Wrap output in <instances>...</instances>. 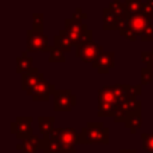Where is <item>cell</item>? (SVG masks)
Here are the masks:
<instances>
[{
    "label": "cell",
    "instance_id": "obj_1",
    "mask_svg": "<svg viewBox=\"0 0 153 153\" xmlns=\"http://www.w3.org/2000/svg\"><path fill=\"white\" fill-rule=\"evenodd\" d=\"M44 149L49 153H76V145H80V133L74 128H54L47 136H43Z\"/></svg>",
    "mask_w": 153,
    "mask_h": 153
},
{
    "label": "cell",
    "instance_id": "obj_2",
    "mask_svg": "<svg viewBox=\"0 0 153 153\" xmlns=\"http://www.w3.org/2000/svg\"><path fill=\"white\" fill-rule=\"evenodd\" d=\"M65 31L74 47H78L93 38V31L87 29L86 23L82 19L74 17L67 18L65 20Z\"/></svg>",
    "mask_w": 153,
    "mask_h": 153
},
{
    "label": "cell",
    "instance_id": "obj_3",
    "mask_svg": "<svg viewBox=\"0 0 153 153\" xmlns=\"http://www.w3.org/2000/svg\"><path fill=\"white\" fill-rule=\"evenodd\" d=\"M109 143V128L103 122H87L80 131V145Z\"/></svg>",
    "mask_w": 153,
    "mask_h": 153
},
{
    "label": "cell",
    "instance_id": "obj_4",
    "mask_svg": "<svg viewBox=\"0 0 153 153\" xmlns=\"http://www.w3.org/2000/svg\"><path fill=\"white\" fill-rule=\"evenodd\" d=\"M152 23L149 18L143 16L142 13L139 14H127V26L120 31V35L129 41H135L137 37L141 36L143 30Z\"/></svg>",
    "mask_w": 153,
    "mask_h": 153
},
{
    "label": "cell",
    "instance_id": "obj_5",
    "mask_svg": "<svg viewBox=\"0 0 153 153\" xmlns=\"http://www.w3.org/2000/svg\"><path fill=\"white\" fill-rule=\"evenodd\" d=\"M104 51V48L93 39L75 47V56L80 57V60L85 63H93L96 59Z\"/></svg>",
    "mask_w": 153,
    "mask_h": 153
},
{
    "label": "cell",
    "instance_id": "obj_6",
    "mask_svg": "<svg viewBox=\"0 0 153 153\" xmlns=\"http://www.w3.org/2000/svg\"><path fill=\"white\" fill-rule=\"evenodd\" d=\"M27 43H26V51H41V53H49L53 47L48 44V36L44 35L42 31H36L33 29L27 30Z\"/></svg>",
    "mask_w": 153,
    "mask_h": 153
},
{
    "label": "cell",
    "instance_id": "obj_7",
    "mask_svg": "<svg viewBox=\"0 0 153 153\" xmlns=\"http://www.w3.org/2000/svg\"><path fill=\"white\" fill-rule=\"evenodd\" d=\"M53 96L55 111H71L76 104V97L71 90H55Z\"/></svg>",
    "mask_w": 153,
    "mask_h": 153
},
{
    "label": "cell",
    "instance_id": "obj_8",
    "mask_svg": "<svg viewBox=\"0 0 153 153\" xmlns=\"http://www.w3.org/2000/svg\"><path fill=\"white\" fill-rule=\"evenodd\" d=\"M55 85L49 82L45 79H42L39 82H37L31 90L26 91L29 96H31L33 102H47L49 100V97L54 94L55 92Z\"/></svg>",
    "mask_w": 153,
    "mask_h": 153
},
{
    "label": "cell",
    "instance_id": "obj_9",
    "mask_svg": "<svg viewBox=\"0 0 153 153\" xmlns=\"http://www.w3.org/2000/svg\"><path fill=\"white\" fill-rule=\"evenodd\" d=\"M32 117L31 116H19L11 123V133L16 135L18 140H23L32 136Z\"/></svg>",
    "mask_w": 153,
    "mask_h": 153
},
{
    "label": "cell",
    "instance_id": "obj_10",
    "mask_svg": "<svg viewBox=\"0 0 153 153\" xmlns=\"http://www.w3.org/2000/svg\"><path fill=\"white\" fill-rule=\"evenodd\" d=\"M115 66V53L114 51H104L102 53L96 61L92 63V67L99 74H108L109 71Z\"/></svg>",
    "mask_w": 153,
    "mask_h": 153
},
{
    "label": "cell",
    "instance_id": "obj_11",
    "mask_svg": "<svg viewBox=\"0 0 153 153\" xmlns=\"http://www.w3.org/2000/svg\"><path fill=\"white\" fill-rule=\"evenodd\" d=\"M16 148L22 153H37L38 149H44V140L39 139L37 135H32L30 137L20 140Z\"/></svg>",
    "mask_w": 153,
    "mask_h": 153
},
{
    "label": "cell",
    "instance_id": "obj_12",
    "mask_svg": "<svg viewBox=\"0 0 153 153\" xmlns=\"http://www.w3.org/2000/svg\"><path fill=\"white\" fill-rule=\"evenodd\" d=\"M42 79H44V74L38 72L37 68H33L30 72H27L25 74H22V90L23 91L31 90Z\"/></svg>",
    "mask_w": 153,
    "mask_h": 153
},
{
    "label": "cell",
    "instance_id": "obj_13",
    "mask_svg": "<svg viewBox=\"0 0 153 153\" xmlns=\"http://www.w3.org/2000/svg\"><path fill=\"white\" fill-rule=\"evenodd\" d=\"M29 51H23L20 56L16 59V72L18 74H25L33 69V59L27 54Z\"/></svg>",
    "mask_w": 153,
    "mask_h": 153
},
{
    "label": "cell",
    "instance_id": "obj_14",
    "mask_svg": "<svg viewBox=\"0 0 153 153\" xmlns=\"http://www.w3.org/2000/svg\"><path fill=\"white\" fill-rule=\"evenodd\" d=\"M54 47L61 49L65 53H68L72 50V48L74 47L71 38L67 36L65 29H61L55 36H54Z\"/></svg>",
    "mask_w": 153,
    "mask_h": 153
},
{
    "label": "cell",
    "instance_id": "obj_15",
    "mask_svg": "<svg viewBox=\"0 0 153 153\" xmlns=\"http://www.w3.org/2000/svg\"><path fill=\"white\" fill-rule=\"evenodd\" d=\"M123 123H124V126L130 130L131 134L136 133V130H137V129L141 127V124H142L141 111H136V112L128 114Z\"/></svg>",
    "mask_w": 153,
    "mask_h": 153
},
{
    "label": "cell",
    "instance_id": "obj_16",
    "mask_svg": "<svg viewBox=\"0 0 153 153\" xmlns=\"http://www.w3.org/2000/svg\"><path fill=\"white\" fill-rule=\"evenodd\" d=\"M37 122H38L39 133L43 136H47L54 129L55 117L54 116H39V117H37Z\"/></svg>",
    "mask_w": 153,
    "mask_h": 153
},
{
    "label": "cell",
    "instance_id": "obj_17",
    "mask_svg": "<svg viewBox=\"0 0 153 153\" xmlns=\"http://www.w3.org/2000/svg\"><path fill=\"white\" fill-rule=\"evenodd\" d=\"M117 16L108 6L103 10V29L104 30H116Z\"/></svg>",
    "mask_w": 153,
    "mask_h": 153
},
{
    "label": "cell",
    "instance_id": "obj_18",
    "mask_svg": "<svg viewBox=\"0 0 153 153\" xmlns=\"http://www.w3.org/2000/svg\"><path fill=\"white\" fill-rule=\"evenodd\" d=\"M109 7L110 10L117 16V18L120 17H124L127 16V7H126V4L124 1L122 0H112L110 4H109Z\"/></svg>",
    "mask_w": 153,
    "mask_h": 153
},
{
    "label": "cell",
    "instance_id": "obj_19",
    "mask_svg": "<svg viewBox=\"0 0 153 153\" xmlns=\"http://www.w3.org/2000/svg\"><path fill=\"white\" fill-rule=\"evenodd\" d=\"M127 12L131 14H139L142 12V7L145 1L143 0H124Z\"/></svg>",
    "mask_w": 153,
    "mask_h": 153
},
{
    "label": "cell",
    "instance_id": "obj_20",
    "mask_svg": "<svg viewBox=\"0 0 153 153\" xmlns=\"http://www.w3.org/2000/svg\"><path fill=\"white\" fill-rule=\"evenodd\" d=\"M48 61L50 63H63L66 61L65 51H62L61 49H59L56 47H53V49L49 51Z\"/></svg>",
    "mask_w": 153,
    "mask_h": 153
},
{
    "label": "cell",
    "instance_id": "obj_21",
    "mask_svg": "<svg viewBox=\"0 0 153 153\" xmlns=\"http://www.w3.org/2000/svg\"><path fill=\"white\" fill-rule=\"evenodd\" d=\"M141 139L142 148L148 153H153V133H142Z\"/></svg>",
    "mask_w": 153,
    "mask_h": 153
},
{
    "label": "cell",
    "instance_id": "obj_22",
    "mask_svg": "<svg viewBox=\"0 0 153 153\" xmlns=\"http://www.w3.org/2000/svg\"><path fill=\"white\" fill-rule=\"evenodd\" d=\"M44 27V14L43 13H33L32 14V29L36 31L43 32Z\"/></svg>",
    "mask_w": 153,
    "mask_h": 153
},
{
    "label": "cell",
    "instance_id": "obj_23",
    "mask_svg": "<svg viewBox=\"0 0 153 153\" xmlns=\"http://www.w3.org/2000/svg\"><path fill=\"white\" fill-rule=\"evenodd\" d=\"M153 81V73L151 71V67L146 66L141 68V84L142 85H148Z\"/></svg>",
    "mask_w": 153,
    "mask_h": 153
},
{
    "label": "cell",
    "instance_id": "obj_24",
    "mask_svg": "<svg viewBox=\"0 0 153 153\" xmlns=\"http://www.w3.org/2000/svg\"><path fill=\"white\" fill-rule=\"evenodd\" d=\"M142 42H153V23H151L140 36Z\"/></svg>",
    "mask_w": 153,
    "mask_h": 153
},
{
    "label": "cell",
    "instance_id": "obj_25",
    "mask_svg": "<svg viewBox=\"0 0 153 153\" xmlns=\"http://www.w3.org/2000/svg\"><path fill=\"white\" fill-rule=\"evenodd\" d=\"M141 61L145 63V66H151L153 63V54L152 51H142L141 53Z\"/></svg>",
    "mask_w": 153,
    "mask_h": 153
},
{
    "label": "cell",
    "instance_id": "obj_26",
    "mask_svg": "<svg viewBox=\"0 0 153 153\" xmlns=\"http://www.w3.org/2000/svg\"><path fill=\"white\" fill-rule=\"evenodd\" d=\"M141 13L152 20V19H153V5H151V4H148V2L145 1L143 7H142V12H141Z\"/></svg>",
    "mask_w": 153,
    "mask_h": 153
},
{
    "label": "cell",
    "instance_id": "obj_27",
    "mask_svg": "<svg viewBox=\"0 0 153 153\" xmlns=\"http://www.w3.org/2000/svg\"><path fill=\"white\" fill-rule=\"evenodd\" d=\"M120 153H136L135 149H121Z\"/></svg>",
    "mask_w": 153,
    "mask_h": 153
},
{
    "label": "cell",
    "instance_id": "obj_28",
    "mask_svg": "<svg viewBox=\"0 0 153 153\" xmlns=\"http://www.w3.org/2000/svg\"><path fill=\"white\" fill-rule=\"evenodd\" d=\"M146 2H148V4H151V5H153V0H146Z\"/></svg>",
    "mask_w": 153,
    "mask_h": 153
},
{
    "label": "cell",
    "instance_id": "obj_29",
    "mask_svg": "<svg viewBox=\"0 0 153 153\" xmlns=\"http://www.w3.org/2000/svg\"><path fill=\"white\" fill-rule=\"evenodd\" d=\"M149 67H151V71H152V73H153V63H152V65H151Z\"/></svg>",
    "mask_w": 153,
    "mask_h": 153
},
{
    "label": "cell",
    "instance_id": "obj_30",
    "mask_svg": "<svg viewBox=\"0 0 153 153\" xmlns=\"http://www.w3.org/2000/svg\"><path fill=\"white\" fill-rule=\"evenodd\" d=\"M42 153H49V152H45V151H43V152H42Z\"/></svg>",
    "mask_w": 153,
    "mask_h": 153
},
{
    "label": "cell",
    "instance_id": "obj_31",
    "mask_svg": "<svg viewBox=\"0 0 153 153\" xmlns=\"http://www.w3.org/2000/svg\"><path fill=\"white\" fill-rule=\"evenodd\" d=\"M151 51H152V54H153V48H152V50H151Z\"/></svg>",
    "mask_w": 153,
    "mask_h": 153
}]
</instances>
